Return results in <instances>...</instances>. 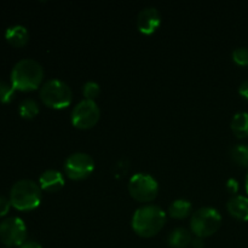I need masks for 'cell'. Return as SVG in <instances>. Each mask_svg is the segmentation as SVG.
I'll use <instances>...</instances> for the list:
<instances>
[{
	"mask_svg": "<svg viewBox=\"0 0 248 248\" xmlns=\"http://www.w3.org/2000/svg\"><path fill=\"white\" fill-rule=\"evenodd\" d=\"M167 216L161 207L155 205H145L133 213L131 227L140 237L149 239L159 234L165 227Z\"/></svg>",
	"mask_w": 248,
	"mask_h": 248,
	"instance_id": "1",
	"label": "cell"
},
{
	"mask_svg": "<svg viewBox=\"0 0 248 248\" xmlns=\"http://www.w3.org/2000/svg\"><path fill=\"white\" fill-rule=\"evenodd\" d=\"M11 85L18 91H33L41 85L44 69L38 61L23 58L16 62L11 70Z\"/></svg>",
	"mask_w": 248,
	"mask_h": 248,
	"instance_id": "2",
	"label": "cell"
},
{
	"mask_svg": "<svg viewBox=\"0 0 248 248\" xmlns=\"http://www.w3.org/2000/svg\"><path fill=\"white\" fill-rule=\"evenodd\" d=\"M41 188L31 179H19L10 190V201L16 210L31 211L41 202Z\"/></svg>",
	"mask_w": 248,
	"mask_h": 248,
	"instance_id": "3",
	"label": "cell"
},
{
	"mask_svg": "<svg viewBox=\"0 0 248 248\" xmlns=\"http://www.w3.org/2000/svg\"><path fill=\"white\" fill-rule=\"evenodd\" d=\"M40 99L45 106L52 109H64L73 101L72 89L67 82L60 79H50L40 87Z\"/></svg>",
	"mask_w": 248,
	"mask_h": 248,
	"instance_id": "4",
	"label": "cell"
},
{
	"mask_svg": "<svg viewBox=\"0 0 248 248\" xmlns=\"http://www.w3.org/2000/svg\"><path fill=\"white\" fill-rule=\"evenodd\" d=\"M222 225V216L213 207H202L193 213L190 219L191 232L196 237L211 236L216 234Z\"/></svg>",
	"mask_w": 248,
	"mask_h": 248,
	"instance_id": "5",
	"label": "cell"
},
{
	"mask_svg": "<svg viewBox=\"0 0 248 248\" xmlns=\"http://www.w3.org/2000/svg\"><path fill=\"white\" fill-rule=\"evenodd\" d=\"M128 193L138 202H152L159 194V184L150 174L136 173L128 181Z\"/></svg>",
	"mask_w": 248,
	"mask_h": 248,
	"instance_id": "6",
	"label": "cell"
},
{
	"mask_svg": "<svg viewBox=\"0 0 248 248\" xmlns=\"http://www.w3.org/2000/svg\"><path fill=\"white\" fill-rule=\"evenodd\" d=\"M101 118V110L94 101L82 99L73 108L70 120L73 126L80 130H89L97 125Z\"/></svg>",
	"mask_w": 248,
	"mask_h": 248,
	"instance_id": "7",
	"label": "cell"
},
{
	"mask_svg": "<svg viewBox=\"0 0 248 248\" xmlns=\"http://www.w3.org/2000/svg\"><path fill=\"white\" fill-rule=\"evenodd\" d=\"M27 227L19 217H7L0 222V241L9 247L21 246L27 241Z\"/></svg>",
	"mask_w": 248,
	"mask_h": 248,
	"instance_id": "8",
	"label": "cell"
},
{
	"mask_svg": "<svg viewBox=\"0 0 248 248\" xmlns=\"http://www.w3.org/2000/svg\"><path fill=\"white\" fill-rule=\"evenodd\" d=\"M94 170V161L86 153H74L64 161V172L72 181L89 178Z\"/></svg>",
	"mask_w": 248,
	"mask_h": 248,
	"instance_id": "9",
	"label": "cell"
},
{
	"mask_svg": "<svg viewBox=\"0 0 248 248\" xmlns=\"http://www.w3.org/2000/svg\"><path fill=\"white\" fill-rule=\"evenodd\" d=\"M137 28L144 35L155 33L161 24V15L156 7H145L137 16Z\"/></svg>",
	"mask_w": 248,
	"mask_h": 248,
	"instance_id": "10",
	"label": "cell"
},
{
	"mask_svg": "<svg viewBox=\"0 0 248 248\" xmlns=\"http://www.w3.org/2000/svg\"><path fill=\"white\" fill-rule=\"evenodd\" d=\"M39 186L41 190L47 193H57L64 186V177L60 171L46 170L39 178Z\"/></svg>",
	"mask_w": 248,
	"mask_h": 248,
	"instance_id": "11",
	"label": "cell"
},
{
	"mask_svg": "<svg viewBox=\"0 0 248 248\" xmlns=\"http://www.w3.org/2000/svg\"><path fill=\"white\" fill-rule=\"evenodd\" d=\"M227 210L235 219L247 222L248 220V198L242 195H235L229 199Z\"/></svg>",
	"mask_w": 248,
	"mask_h": 248,
	"instance_id": "12",
	"label": "cell"
},
{
	"mask_svg": "<svg viewBox=\"0 0 248 248\" xmlns=\"http://www.w3.org/2000/svg\"><path fill=\"white\" fill-rule=\"evenodd\" d=\"M5 39L15 47H22L29 40V33L27 28L21 24L9 27L5 31Z\"/></svg>",
	"mask_w": 248,
	"mask_h": 248,
	"instance_id": "13",
	"label": "cell"
},
{
	"mask_svg": "<svg viewBox=\"0 0 248 248\" xmlns=\"http://www.w3.org/2000/svg\"><path fill=\"white\" fill-rule=\"evenodd\" d=\"M191 242V232L186 228H176L167 236V244L172 248H188Z\"/></svg>",
	"mask_w": 248,
	"mask_h": 248,
	"instance_id": "14",
	"label": "cell"
},
{
	"mask_svg": "<svg viewBox=\"0 0 248 248\" xmlns=\"http://www.w3.org/2000/svg\"><path fill=\"white\" fill-rule=\"evenodd\" d=\"M191 210H193V205L190 201L186 199H178L170 205L169 215L174 219H186L190 216Z\"/></svg>",
	"mask_w": 248,
	"mask_h": 248,
	"instance_id": "15",
	"label": "cell"
},
{
	"mask_svg": "<svg viewBox=\"0 0 248 248\" xmlns=\"http://www.w3.org/2000/svg\"><path fill=\"white\" fill-rule=\"evenodd\" d=\"M230 127H232V131L236 137H248V113H246V111H239V113L235 114L232 119Z\"/></svg>",
	"mask_w": 248,
	"mask_h": 248,
	"instance_id": "16",
	"label": "cell"
},
{
	"mask_svg": "<svg viewBox=\"0 0 248 248\" xmlns=\"http://www.w3.org/2000/svg\"><path fill=\"white\" fill-rule=\"evenodd\" d=\"M230 157L236 165L248 167V144H236L230 149Z\"/></svg>",
	"mask_w": 248,
	"mask_h": 248,
	"instance_id": "17",
	"label": "cell"
},
{
	"mask_svg": "<svg viewBox=\"0 0 248 248\" xmlns=\"http://www.w3.org/2000/svg\"><path fill=\"white\" fill-rule=\"evenodd\" d=\"M18 113L24 119H33L39 114V104L31 98H26L19 103Z\"/></svg>",
	"mask_w": 248,
	"mask_h": 248,
	"instance_id": "18",
	"label": "cell"
},
{
	"mask_svg": "<svg viewBox=\"0 0 248 248\" xmlns=\"http://www.w3.org/2000/svg\"><path fill=\"white\" fill-rule=\"evenodd\" d=\"M82 94H84L85 99L94 101L101 94V86L96 81H87L82 86Z\"/></svg>",
	"mask_w": 248,
	"mask_h": 248,
	"instance_id": "19",
	"label": "cell"
},
{
	"mask_svg": "<svg viewBox=\"0 0 248 248\" xmlns=\"http://www.w3.org/2000/svg\"><path fill=\"white\" fill-rule=\"evenodd\" d=\"M15 96V89L12 85L0 80V103H9Z\"/></svg>",
	"mask_w": 248,
	"mask_h": 248,
	"instance_id": "20",
	"label": "cell"
},
{
	"mask_svg": "<svg viewBox=\"0 0 248 248\" xmlns=\"http://www.w3.org/2000/svg\"><path fill=\"white\" fill-rule=\"evenodd\" d=\"M232 61L236 64L246 67L248 65V48L247 47H237L232 51Z\"/></svg>",
	"mask_w": 248,
	"mask_h": 248,
	"instance_id": "21",
	"label": "cell"
},
{
	"mask_svg": "<svg viewBox=\"0 0 248 248\" xmlns=\"http://www.w3.org/2000/svg\"><path fill=\"white\" fill-rule=\"evenodd\" d=\"M10 206H11V201H10V199L0 195V217H4V216L9 212Z\"/></svg>",
	"mask_w": 248,
	"mask_h": 248,
	"instance_id": "22",
	"label": "cell"
},
{
	"mask_svg": "<svg viewBox=\"0 0 248 248\" xmlns=\"http://www.w3.org/2000/svg\"><path fill=\"white\" fill-rule=\"evenodd\" d=\"M227 190L232 194H236L239 190V182L235 178H230L227 182Z\"/></svg>",
	"mask_w": 248,
	"mask_h": 248,
	"instance_id": "23",
	"label": "cell"
},
{
	"mask_svg": "<svg viewBox=\"0 0 248 248\" xmlns=\"http://www.w3.org/2000/svg\"><path fill=\"white\" fill-rule=\"evenodd\" d=\"M18 248H43L38 241H34V240H27L26 242L21 245Z\"/></svg>",
	"mask_w": 248,
	"mask_h": 248,
	"instance_id": "24",
	"label": "cell"
},
{
	"mask_svg": "<svg viewBox=\"0 0 248 248\" xmlns=\"http://www.w3.org/2000/svg\"><path fill=\"white\" fill-rule=\"evenodd\" d=\"M239 93L241 94L242 97H245V98L248 99V80H246V81H244L241 85H240Z\"/></svg>",
	"mask_w": 248,
	"mask_h": 248,
	"instance_id": "25",
	"label": "cell"
},
{
	"mask_svg": "<svg viewBox=\"0 0 248 248\" xmlns=\"http://www.w3.org/2000/svg\"><path fill=\"white\" fill-rule=\"evenodd\" d=\"M191 246H193V248H203L205 247V241L201 237H195V239H193Z\"/></svg>",
	"mask_w": 248,
	"mask_h": 248,
	"instance_id": "26",
	"label": "cell"
},
{
	"mask_svg": "<svg viewBox=\"0 0 248 248\" xmlns=\"http://www.w3.org/2000/svg\"><path fill=\"white\" fill-rule=\"evenodd\" d=\"M246 191L248 194V172H247V176H246Z\"/></svg>",
	"mask_w": 248,
	"mask_h": 248,
	"instance_id": "27",
	"label": "cell"
}]
</instances>
